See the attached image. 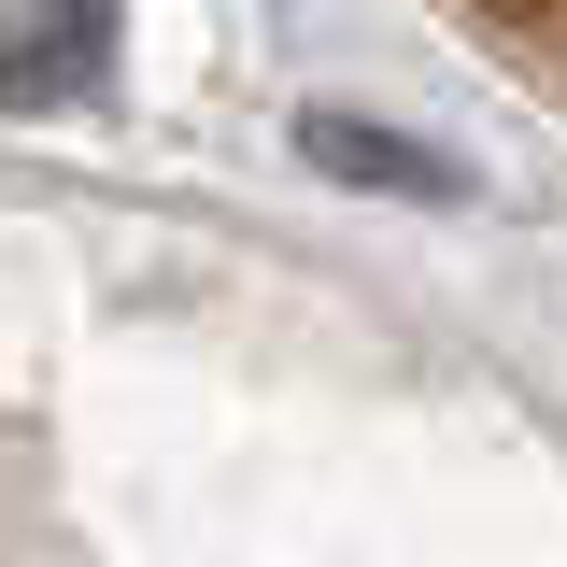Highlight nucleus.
<instances>
[{
  "mask_svg": "<svg viewBox=\"0 0 567 567\" xmlns=\"http://www.w3.org/2000/svg\"><path fill=\"white\" fill-rule=\"evenodd\" d=\"M100 58H114V0H14V29H0V100L43 114L71 85H100Z\"/></svg>",
  "mask_w": 567,
  "mask_h": 567,
  "instance_id": "f257e3e1",
  "label": "nucleus"
},
{
  "mask_svg": "<svg viewBox=\"0 0 567 567\" xmlns=\"http://www.w3.org/2000/svg\"><path fill=\"white\" fill-rule=\"evenodd\" d=\"M468 14H483V29L539 71V85H567V0H468Z\"/></svg>",
  "mask_w": 567,
  "mask_h": 567,
  "instance_id": "f03ea898",
  "label": "nucleus"
}]
</instances>
